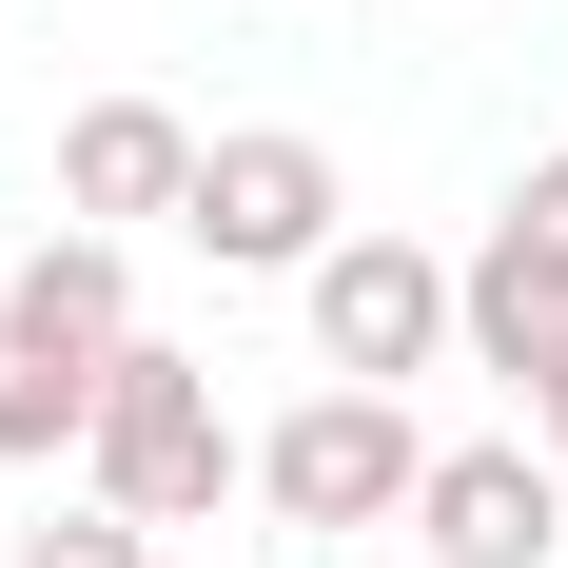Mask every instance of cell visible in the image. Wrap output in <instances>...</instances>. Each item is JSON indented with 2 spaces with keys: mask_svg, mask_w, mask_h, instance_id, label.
<instances>
[{
  "mask_svg": "<svg viewBox=\"0 0 568 568\" xmlns=\"http://www.w3.org/2000/svg\"><path fill=\"white\" fill-rule=\"evenodd\" d=\"M79 490H99L118 529H216V490H255V432L216 412V353L138 334L99 373V432H79Z\"/></svg>",
  "mask_w": 568,
  "mask_h": 568,
  "instance_id": "6da1fadb",
  "label": "cell"
},
{
  "mask_svg": "<svg viewBox=\"0 0 568 568\" xmlns=\"http://www.w3.org/2000/svg\"><path fill=\"white\" fill-rule=\"evenodd\" d=\"M412 490H432V432H412V393H314L255 432V510L314 529V549H373V529H412Z\"/></svg>",
  "mask_w": 568,
  "mask_h": 568,
  "instance_id": "7a4b0ae2",
  "label": "cell"
},
{
  "mask_svg": "<svg viewBox=\"0 0 568 568\" xmlns=\"http://www.w3.org/2000/svg\"><path fill=\"white\" fill-rule=\"evenodd\" d=\"M176 235L216 255V275H314L353 235V176L334 138H294V118H235V138H196V196H176Z\"/></svg>",
  "mask_w": 568,
  "mask_h": 568,
  "instance_id": "3957f363",
  "label": "cell"
},
{
  "mask_svg": "<svg viewBox=\"0 0 568 568\" xmlns=\"http://www.w3.org/2000/svg\"><path fill=\"white\" fill-rule=\"evenodd\" d=\"M294 314H314V373H334V393H412V373H452V255H412V235H373V216L294 275Z\"/></svg>",
  "mask_w": 568,
  "mask_h": 568,
  "instance_id": "277c9868",
  "label": "cell"
},
{
  "mask_svg": "<svg viewBox=\"0 0 568 568\" xmlns=\"http://www.w3.org/2000/svg\"><path fill=\"white\" fill-rule=\"evenodd\" d=\"M412 568H568V470L529 432H470L412 490Z\"/></svg>",
  "mask_w": 568,
  "mask_h": 568,
  "instance_id": "5b68a950",
  "label": "cell"
},
{
  "mask_svg": "<svg viewBox=\"0 0 568 568\" xmlns=\"http://www.w3.org/2000/svg\"><path fill=\"white\" fill-rule=\"evenodd\" d=\"M0 353H20V373H118V353H138V255H118V235H40V255L0 275Z\"/></svg>",
  "mask_w": 568,
  "mask_h": 568,
  "instance_id": "8992f818",
  "label": "cell"
},
{
  "mask_svg": "<svg viewBox=\"0 0 568 568\" xmlns=\"http://www.w3.org/2000/svg\"><path fill=\"white\" fill-rule=\"evenodd\" d=\"M176 196H196V118L176 99H79L59 118V216L79 235H138V216L176 235Z\"/></svg>",
  "mask_w": 568,
  "mask_h": 568,
  "instance_id": "52a82bcc",
  "label": "cell"
},
{
  "mask_svg": "<svg viewBox=\"0 0 568 568\" xmlns=\"http://www.w3.org/2000/svg\"><path fill=\"white\" fill-rule=\"evenodd\" d=\"M470 275H490V294H549V314H568V158H529L510 196H490V255H470Z\"/></svg>",
  "mask_w": 568,
  "mask_h": 568,
  "instance_id": "ba28073f",
  "label": "cell"
},
{
  "mask_svg": "<svg viewBox=\"0 0 568 568\" xmlns=\"http://www.w3.org/2000/svg\"><path fill=\"white\" fill-rule=\"evenodd\" d=\"M79 432H99V373H20L0 353V470H79Z\"/></svg>",
  "mask_w": 568,
  "mask_h": 568,
  "instance_id": "9c48e42d",
  "label": "cell"
},
{
  "mask_svg": "<svg viewBox=\"0 0 568 568\" xmlns=\"http://www.w3.org/2000/svg\"><path fill=\"white\" fill-rule=\"evenodd\" d=\"M0 568H158V529H118L99 490H79V510H40V529H20Z\"/></svg>",
  "mask_w": 568,
  "mask_h": 568,
  "instance_id": "30bf717a",
  "label": "cell"
},
{
  "mask_svg": "<svg viewBox=\"0 0 568 568\" xmlns=\"http://www.w3.org/2000/svg\"><path fill=\"white\" fill-rule=\"evenodd\" d=\"M529 452H549V470H568V373H549V393H529Z\"/></svg>",
  "mask_w": 568,
  "mask_h": 568,
  "instance_id": "8fae6325",
  "label": "cell"
}]
</instances>
